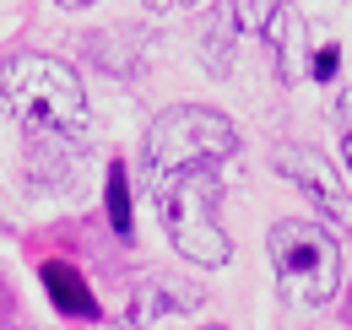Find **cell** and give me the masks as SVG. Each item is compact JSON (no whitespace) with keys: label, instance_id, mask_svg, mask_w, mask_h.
Listing matches in <instances>:
<instances>
[{"label":"cell","instance_id":"1","mask_svg":"<svg viewBox=\"0 0 352 330\" xmlns=\"http://www.w3.org/2000/svg\"><path fill=\"white\" fill-rule=\"evenodd\" d=\"M0 109L28 130L82 135L87 130V87L54 54H11L0 65Z\"/></svg>","mask_w":352,"mask_h":330},{"label":"cell","instance_id":"2","mask_svg":"<svg viewBox=\"0 0 352 330\" xmlns=\"http://www.w3.org/2000/svg\"><path fill=\"white\" fill-rule=\"evenodd\" d=\"M157 206H163V228H168V239L184 260H195V265H206V271H217L233 260V239L222 233V184L212 168H184V173H168L163 179V195H157Z\"/></svg>","mask_w":352,"mask_h":330},{"label":"cell","instance_id":"3","mask_svg":"<svg viewBox=\"0 0 352 330\" xmlns=\"http://www.w3.org/2000/svg\"><path fill=\"white\" fill-rule=\"evenodd\" d=\"M265 249H271V265H276V282H282L287 303L320 309V303L336 298V287H342V244H336L331 228L287 217V222L271 228Z\"/></svg>","mask_w":352,"mask_h":330},{"label":"cell","instance_id":"4","mask_svg":"<svg viewBox=\"0 0 352 330\" xmlns=\"http://www.w3.org/2000/svg\"><path fill=\"white\" fill-rule=\"evenodd\" d=\"M239 152V130L228 114L201 109V103H179L168 114H157L146 130V163L152 173H184V168H212Z\"/></svg>","mask_w":352,"mask_h":330},{"label":"cell","instance_id":"5","mask_svg":"<svg viewBox=\"0 0 352 330\" xmlns=\"http://www.w3.org/2000/svg\"><path fill=\"white\" fill-rule=\"evenodd\" d=\"M276 173L293 179L336 233H352V195H347V184H342V173L325 163L320 152H309V146H282V152H276Z\"/></svg>","mask_w":352,"mask_h":330},{"label":"cell","instance_id":"6","mask_svg":"<svg viewBox=\"0 0 352 330\" xmlns=\"http://www.w3.org/2000/svg\"><path fill=\"white\" fill-rule=\"evenodd\" d=\"M282 0H217L212 22H206V65L212 76H228V54L239 38H265L271 16Z\"/></svg>","mask_w":352,"mask_h":330},{"label":"cell","instance_id":"7","mask_svg":"<svg viewBox=\"0 0 352 330\" xmlns=\"http://www.w3.org/2000/svg\"><path fill=\"white\" fill-rule=\"evenodd\" d=\"M201 298L206 292L195 282H179V276H163V271H141L125 287V314H131V325H152V320H174V314L201 309Z\"/></svg>","mask_w":352,"mask_h":330},{"label":"cell","instance_id":"8","mask_svg":"<svg viewBox=\"0 0 352 330\" xmlns=\"http://www.w3.org/2000/svg\"><path fill=\"white\" fill-rule=\"evenodd\" d=\"M265 43H271V54H276L282 82H304L309 76V60H314V49H309V22L287 6V0L276 6L271 28H265Z\"/></svg>","mask_w":352,"mask_h":330},{"label":"cell","instance_id":"9","mask_svg":"<svg viewBox=\"0 0 352 330\" xmlns=\"http://www.w3.org/2000/svg\"><path fill=\"white\" fill-rule=\"evenodd\" d=\"M44 287L54 298V309L60 314H76V320H98V298L87 292V276L71 265V260H44Z\"/></svg>","mask_w":352,"mask_h":330},{"label":"cell","instance_id":"10","mask_svg":"<svg viewBox=\"0 0 352 330\" xmlns=\"http://www.w3.org/2000/svg\"><path fill=\"white\" fill-rule=\"evenodd\" d=\"M103 206H109V222L120 239H131V179H125V163L109 168V190H103Z\"/></svg>","mask_w":352,"mask_h":330},{"label":"cell","instance_id":"11","mask_svg":"<svg viewBox=\"0 0 352 330\" xmlns=\"http://www.w3.org/2000/svg\"><path fill=\"white\" fill-rule=\"evenodd\" d=\"M336 60H342V54H336V43H331V49H314L309 71H314V76H336Z\"/></svg>","mask_w":352,"mask_h":330},{"label":"cell","instance_id":"12","mask_svg":"<svg viewBox=\"0 0 352 330\" xmlns=\"http://www.w3.org/2000/svg\"><path fill=\"white\" fill-rule=\"evenodd\" d=\"M336 120H342V130H352V87L342 92V103H336Z\"/></svg>","mask_w":352,"mask_h":330},{"label":"cell","instance_id":"13","mask_svg":"<svg viewBox=\"0 0 352 330\" xmlns=\"http://www.w3.org/2000/svg\"><path fill=\"white\" fill-rule=\"evenodd\" d=\"M342 152H347V168H352V130H342Z\"/></svg>","mask_w":352,"mask_h":330},{"label":"cell","instance_id":"14","mask_svg":"<svg viewBox=\"0 0 352 330\" xmlns=\"http://www.w3.org/2000/svg\"><path fill=\"white\" fill-rule=\"evenodd\" d=\"M60 6H71V11H82V6H98V0H60Z\"/></svg>","mask_w":352,"mask_h":330},{"label":"cell","instance_id":"15","mask_svg":"<svg viewBox=\"0 0 352 330\" xmlns=\"http://www.w3.org/2000/svg\"><path fill=\"white\" fill-rule=\"evenodd\" d=\"M174 6H206V0H174Z\"/></svg>","mask_w":352,"mask_h":330},{"label":"cell","instance_id":"16","mask_svg":"<svg viewBox=\"0 0 352 330\" xmlns=\"http://www.w3.org/2000/svg\"><path fill=\"white\" fill-rule=\"evenodd\" d=\"M201 330H228V325H201Z\"/></svg>","mask_w":352,"mask_h":330},{"label":"cell","instance_id":"17","mask_svg":"<svg viewBox=\"0 0 352 330\" xmlns=\"http://www.w3.org/2000/svg\"><path fill=\"white\" fill-rule=\"evenodd\" d=\"M347 320H352V303H347Z\"/></svg>","mask_w":352,"mask_h":330}]
</instances>
